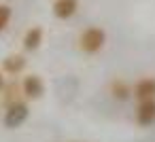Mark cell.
<instances>
[{
    "mask_svg": "<svg viewBox=\"0 0 155 142\" xmlns=\"http://www.w3.org/2000/svg\"><path fill=\"white\" fill-rule=\"evenodd\" d=\"M106 43V32L98 26H91L87 30H83L81 38H79V47L85 51V53H98Z\"/></svg>",
    "mask_w": 155,
    "mask_h": 142,
    "instance_id": "6da1fadb",
    "label": "cell"
},
{
    "mask_svg": "<svg viewBox=\"0 0 155 142\" xmlns=\"http://www.w3.org/2000/svg\"><path fill=\"white\" fill-rule=\"evenodd\" d=\"M28 115H30L28 104L15 100L11 106H7V112H5V127H9V129H17V127H21V125L26 123Z\"/></svg>",
    "mask_w": 155,
    "mask_h": 142,
    "instance_id": "7a4b0ae2",
    "label": "cell"
},
{
    "mask_svg": "<svg viewBox=\"0 0 155 142\" xmlns=\"http://www.w3.org/2000/svg\"><path fill=\"white\" fill-rule=\"evenodd\" d=\"M21 93L28 98V100H38L43 98L45 93V83L38 74H28L24 81H21Z\"/></svg>",
    "mask_w": 155,
    "mask_h": 142,
    "instance_id": "3957f363",
    "label": "cell"
},
{
    "mask_svg": "<svg viewBox=\"0 0 155 142\" xmlns=\"http://www.w3.org/2000/svg\"><path fill=\"white\" fill-rule=\"evenodd\" d=\"M136 123L142 127H149L155 123V100H144L138 102L136 106Z\"/></svg>",
    "mask_w": 155,
    "mask_h": 142,
    "instance_id": "277c9868",
    "label": "cell"
},
{
    "mask_svg": "<svg viewBox=\"0 0 155 142\" xmlns=\"http://www.w3.org/2000/svg\"><path fill=\"white\" fill-rule=\"evenodd\" d=\"M134 95H136L138 102L155 100V79H151V76L140 79V81L134 85Z\"/></svg>",
    "mask_w": 155,
    "mask_h": 142,
    "instance_id": "5b68a950",
    "label": "cell"
},
{
    "mask_svg": "<svg viewBox=\"0 0 155 142\" xmlns=\"http://www.w3.org/2000/svg\"><path fill=\"white\" fill-rule=\"evenodd\" d=\"M79 9V0H53V15L58 19H70Z\"/></svg>",
    "mask_w": 155,
    "mask_h": 142,
    "instance_id": "8992f818",
    "label": "cell"
},
{
    "mask_svg": "<svg viewBox=\"0 0 155 142\" xmlns=\"http://www.w3.org/2000/svg\"><path fill=\"white\" fill-rule=\"evenodd\" d=\"M24 68H26V57H24L21 53L7 55V57L2 60V72H7V74H11V76L19 74Z\"/></svg>",
    "mask_w": 155,
    "mask_h": 142,
    "instance_id": "52a82bcc",
    "label": "cell"
},
{
    "mask_svg": "<svg viewBox=\"0 0 155 142\" xmlns=\"http://www.w3.org/2000/svg\"><path fill=\"white\" fill-rule=\"evenodd\" d=\"M41 43H43V30H41L38 26L30 28V30L24 34V49H26V51H36V49L41 47Z\"/></svg>",
    "mask_w": 155,
    "mask_h": 142,
    "instance_id": "ba28073f",
    "label": "cell"
},
{
    "mask_svg": "<svg viewBox=\"0 0 155 142\" xmlns=\"http://www.w3.org/2000/svg\"><path fill=\"white\" fill-rule=\"evenodd\" d=\"M110 93H113V98H117V100H127V98L134 93V89H130V85H127L125 81H115V83L110 85Z\"/></svg>",
    "mask_w": 155,
    "mask_h": 142,
    "instance_id": "9c48e42d",
    "label": "cell"
},
{
    "mask_svg": "<svg viewBox=\"0 0 155 142\" xmlns=\"http://www.w3.org/2000/svg\"><path fill=\"white\" fill-rule=\"evenodd\" d=\"M9 21H11V7L9 5H0V32L7 28Z\"/></svg>",
    "mask_w": 155,
    "mask_h": 142,
    "instance_id": "30bf717a",
    "label": "cell"
},
{
    "mask_svg": "<svg viewBox=\"0 0 155 142\" xmlns=\"http://www.w3.org/2000/svg\"><path fill=\"white\" fill-rule=\"evenodd\" d=\"M5 87H7V85H5V76H2V72H0V93L5 91Z\"/></svg>",
    "mask_w": 155,
    "mask_h": 142,
    "instance_id": "8fae6325",
    "label": "cell"
}]
</instances>
